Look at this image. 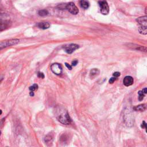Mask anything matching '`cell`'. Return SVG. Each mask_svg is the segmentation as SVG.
I'll return each mask as SVG.
<instances>
[{
  "label": "cell",
  "instance_id": "6da1fadb",
  "mask_svg": "<svg viewBox=\"0 0 147 147\" xmlns=\"http://www.w3.org/2000/svg\"><path fill=\"white\" fill-rule=\"evenodd\" d=\"M57 118L60 123L64 125H69L71 122V120L70 117L68 112L66 110L60 112L59 115L57 116Z\"/></svg>",
  "mask_w": 147,
  "mask_h": 147
},
{
  "label": "cell",
  "instance_id": "7a4b0ae2",
  "mask_svg": "<svg viewBox=\"0 0 147 147\" xmlns=\"http://www.w3.org/2000/svg\"><path fill=\"white\" fill-rule=\"evenodd\" d=\"M124 121L128 127H132L134 123V118L133 117L132 114L129 109H126L125 111V114L123 116Z\"/></svg>",
  "mask_w": 147,
  "mask_h": 147
},
{
  "label": "cell",
  "instance_id": "3957f363",
  "mask_svg": "<svg viewBox=\"0 0 147 147\" xmlns=\"http://www.w3.org/2000/svg\"><path fill=\"white\" fill-rule=\"evenodd\" d=\"M19 41L20 40L18 39H15L2 41L0 43V50H1L5 48L8 47L16 45V44L19 43Z\"/></svg>",
  "mask_w": 147,
  "mask_h": 147
},
{
  "label": "cell",
  "instance_id": "277c9868",
  "mask_svg": "<svg viewBox=\"0 0 147 147\" xmlns=\"http://www.w3.org/2000/svg\"><path fill=\"white\" fill-rule=\"evenodd\" d=\"M98 4L100 7V10L102 15H108L109 13V6L107 1L105 0H101L98 2Z\"/></svg>",
  "mask_w": 147,
  "mask_h": 147
},
{
  "label": "cell",
  "instance_id": "5b68a950",
  "mask_svg": "<svg viewBox=\"0 0 147 147\" xmlns=\"http://www.w3.org/2000/svg\"><path fill=\"white\" fill-rule=\"evenodd\" d=\"M65 8H66L70 13L73 14V15H77L79 12L78 8H77L76 6L73 2H69V3L66 4V5L65 6Z\"/></svg>",
  "mask_w": 147,
  "mask_h": 147
},
{
  "label": "cell",
  "instance_id": "8992f818",
  "mask_svg": "<svg viewBox=\"0 0 147 147\" xmlns=\"http://www.w3.org/2000/svg\"><path fill=\"white\" fill-rule=\"evenodd\" d=\"M51 70L53 73L58 75L62 73L63 69L61 65L59 63H53L51 66Z\"/></svg>",
  "mask_w": 147,
  "mask_h": 147
},
{
  "label": "cell",
  "instance_id": "52a82bcc",
  "mask_svg": "<svg viewBox=\"0 0 147 147\" xmlns=\"http://www.w3.org/2000/svg\"><path fill=\"white\" fill-rule=\"evenodd\" d=\"M63 48L64 51H66L67 53L71 54L75 50L79 48V46L75 44H69V45L64 46L63 47Z\"/></svg>",
  "mask_w": 147,
  "mask_h": 147
},
{
  "label": "cell",
  "instance_id": "ba28073f",
  "mask_svg": "<svg viewBox=\"0 0 147 147\" xmlns=\"http://www.w3.org/2000/svg\"><path fill=\"white\" fill-rule=\"evenodd\" d=\"M12 25V22L10 20H1L0 21V32L9 28Z\"/></svg>",
  "mask_w": 147,
  "mask_h": 147
},
{
  "label": "cell",
  "instance_id": "9c48e42d",
  "mask_svg": "<svg viewBox=\"0 0 147 147\" xmlns=\"http://www.w3.org/2000/svg\"><path fill=\"white\" fill-rule=\"evenodd\" d=\"M136 21L139 23L140 27L147 28V17L146 16H143L137 18L136 19Z\"/></svg>",
  "mask_w": 147,
  "mask_h": 147
},
{
  "label": "cell",
  "instance_id": "30bf717a",
  "mask_svg": "<svg viewBox=\"0 0 147 147\" xmlns=\"http://www.w3.org/2000/svg\"><path fill=\"white\" fill-rule=\"evenodd\" d=\"M128 47L133 49V50H136L140 51H143V52H146V48L145 47H143L141 46H139L135 44H129L128 45Z\"/></svg>",
  "mask_w": 147,
  "mask_h": 147
},
{
  "label": "cell",
  "instance_id": "8fae6325",
  "mask_svg": "<svg viewBox=\"0 0 147 147\" xmlns=\"http://www.w3.org/2000/svg\"><path fill=\"white\" fill-rule=\"evenodd\" d=\"M134 82L133 78L130 76H125L123 80V83L125 86H130L133 85Z\"/></svg>",
  "mask_w": 147,
  "mask_h": 147
},
{
  "label": "cell",
  "instance_id": "7c38bea8",
  "mask_svg": "<svg viewBox=\"0 0 147 147\" xmlns=\"http://www.w3.org/2000/svg\"><path fill=\"white\" fill-rule=\"evenodd\" d=\"M37 27H38L39 28L42 29H47L50 27V23L47 22H39V24H37Z\"/></svg>",
  "mask_w": 147,
  "mask_h": 147
},
{
  "label": "cell",
  "instance_id": "4fadbf2b",
  "mask_svg": "<svg viewBox=\"0 0 147 147\" xmlns=\"http://www.w3.org/2000/svg\"><path fill=\"white\" fill-rule=\"evenodd\" d=\"M79 4H80V5L82 8L83 9H88L90 6V4L86 0H81L80 2H79Z\"/></svg>",
  "mask_w": 147,
  "mask_h": 147
},
{
  "label": "cell",
  "instance_id": "5bb4252c",
  "mask_svg": "<svg viewBox=\"0 0 147 147\" xmlns=\"http://www.w3.org/2000/svg\"><path fill=\"white\" fill-rule=\"evenodd\" d=\"M133 109L135 111H144L146 110V105L145 104L140 105L134 107Z\"/></svg>",
  "mask_w": 147,
  "mask_h": 147
},
{
  "label": "cell",
  "instance_id": "9a60e30c",
  "mask_svg": "<svg viewBox=\"0 0 147 147\" xmlns=\"http://www.w3.org/2000/svg\"><path fill=\"white\" fill-rule=\"evenodd\" d=\"M99 74V70L98 69H93L90 72V75L92 78H94Z\"/></svg>",
  "mask_w": 147,
  "mask_h": 147
},
{
  "label": "cell",
  "instance_id": "2e32d148",
  "mask_svg": "<svg viewBox=\"0 0 147 147\" xmlns=\"http://www.w3.org/2000/svg\"><path fill=\"white\" fill-rule=\"evenodd\" d=\"M52 141H53V138L52 136H50V135H47V136H46L45 137V138H44V142H45L46 144H51L52 143Z\"/></svg>",
  "mask_w": 147,
  "mask_h": 147
},
{
  "label": "cell",
  "instance_id": "e0dca14e",
  "mask_svg": "<svg viewBox=\"0 0 147 147\" xmlns=\"http://www.w3.org/2000/svg\"><path fill=\"white\" fill-rule=\"evenodd\" d=\"M38 14L40 16H46L48 15V12L47 10H46V9H42V10L38 12Z\"/></svg>",
  "mask_w": 147,
  "mask_h": 147
},
{
  "label": "cell",
  "instance_id": "ac0fdd59",
  "mask_svg": "<svg viewBox=\"0 0 147 147\" xmlns=\"http://www.w3.org/2000/svg\"><path fill=\"white\" fill-rule=\"evenodd\" d=\"M139 31L141 34L146 35V33H147V28L139 27Z\"/></svg>",
  "mask_w": 147,
  "mask_h": 147
},
{
  "label": "cell",
  "instance_id": "d6986e66",
  "mask_svg": "<svg viewBox=\"0 0 147 147\" xmlns=\"http://www.w3.org/2000/svg\"><path fill=\"white\" fill-rule=\"evenodd\" d=\"M37 88H38V85H36V84H34V85L31 86V87H29V90L31 91V92H34L35 90H37Z\"/></svg>",
  "mask_w": 147,
  "mask_h": 147
},
{
  "label": "cell",
  "instance_id": "ffe728a7",
  "mask_svg": "<svg viewBox=\"0 0 147 147\" xmlns=\"http://www.w3.org/2000/svg\"><path fill=\"white\" fill-rule=\"evenodd\" d=\"M138 94H139V101H142L144 99V94L143 93V92L142 91H139V92H138Z\"/></svg>",
  "mask_w": 147,
  "mask_h": 147
},
{
  "label": "cell",
  "instance_id": "44dd1931",
  "mask_svg": "<svg viewBox=\"0 0 147 147\" xmlns=\"http://www.w3.org/2000/svg\"><path fill=\"white\" fill-rule=\"evenodd\" d=\"M37 76H38L39 78H42V79L44 78V74L42 73H40V72H39V73H38V74H37Z\"/></svg>",
  "mask_w": 147,
  "mask_h": 147
},
{
  "label": "cell",
  "instance_id": "7402d4cb",
  "mask_svg": "<svg viewBox=\"0 0 147 147\" xmlns=\"http://www.w3.org/2000/svg\"><path fill=\"white\" fill-rule=\"evenodd\" d=\"M141 127L142 128H144V129L146 130V123L145 121H143V123H142Z\"/></svg>",
  "mask_w": 147,
  "mask_h": 147
},
{
  "label": "cell",
  "instance_id": "603a6c76",
  "mask_svg": "<svg viewBox=\"0 0 147 147\" xmlns=\"http://www.w3.org/2000/svg\"><path fill=\"white\" fill-rule=\"evenodd\" d=\"M116 80V77H112L110 79H109V83H114V82Z\"/></svg>",
  "mask_w": 147,
  "mask_h": 147
},
{
  "label": "cell",
  "instance_id": "cb8c5ba5",
  "mask_svg": "<svg viewBox=\"0 0 147 147\" xmlns=\"http://www.w3.org/2000/svg\"><path fill=\"white\" fill-rule=\"evenodd\" d=\"M78 61L77 60H74V61L72 62V65L71 66H76V64H78Z\"/></svg>",
  "mask_w": 147,
  "mask_h": 147
},
{
  "label": "cell",
  "instance_id": "d4e9b609",
  "mask_svg": "<svg viewBox=\"0 0 147 147\" xmlns=\"http://www.w3.org/2000/svg\"><path fill=\"white\" fill-rule=\"evenodd\" d=\"M120 73H119V72H115V73H113V76L114 77H118V76H120Z\"/></svg>",
  "mask_w": 147,
  "mask_h": 147
},
{
  "label": "cell",
  "instance_id": "484cf974",
  "mask_svg": "<svg viewBox=\"0 0 147 147\" xmlns=\"http://www.w3.org/2000/svg\"><path fill=\"white\" fill-rule=\"evenodd\" d=\"M65 65H66V66L67 67V69H68L69 70H72V66H71V65H70L69 64L67 63H65Z\"/></svg>",
  "mask_w": 147,
  "mask_h": 147
},
{
  "label": "cell",
  "instance_id": "4316f807",
  "mask_svg": "<svg viewBox=\"0 0 147 147\" xmlns=\"http://www.w3.org/2000/svg\"><path fill=\"white\" fill-rule=\"evenodd\" d=\"M142 92H143V93H144V94H146V93H147V89H146V88H144V89H143V90H142Z\"/></svg>",
  "mask_w": 147,
  "mask_h": 147
},
{
  "label": "cell",
  "instance_id": "83f0119b",
  "mask_svg": "<svg viewBox=\"0 0 147 147\" xmlns=\"http://www.w3.org/2000/svg\"><path fill=\"white\" fill-rule=\"evenodd\" d=\"M30 95H31V96H33V95H34L33 92H30Z\"/></svg>",
  "mask_w": 147,
  "mask_h": 147
},
{
  "label": "cell",
  "instance_id": "f1b7e54d",
  "mask_svg": "<svg viewBox=\"0 0 147 147\" xmlns=\"http://www.w3.org/2000/svg\"><path fill=\"white\" fill-rule=\"evenodd\" d=\"M2 113V110H0V115H1V114Z\"/></svg>",
  "mask_w": 147,
  "mask_h": 147
},
{
  "label": "cell",
  "instance_id": "f546056e",
  "mask_svg": "<svg viewBox=\"0 0 147 147\" xmlns=\"http://www.w3.org/2000/svg\"><path fill=\"white\" fill-rule=\"evenodd\" d=\"M1 131H0V135H1Z\"/></svg>",
  "mask_w": 147,
  "mask_h": 147
},
{
  "label": "cell",
  "instance_id": "4dcf8cb0",
  "mask_svg": "<svg viewBox=\"0 0 147 147\" xmlns=\"http://www.w3.org/2000/svg\"><path fill=\"white\" fill-rule=\"evenodd\" d=\"M0 82H1V81H0Z\"/></svg>",
  "mask_w": 147,
  "mask_h": 147
}]
</instances>
